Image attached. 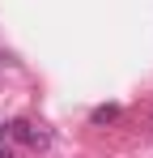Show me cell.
I'll use <instances>...</instances> for the list:
<instances>
[{
    "mask_svg": "<svg viewBox=\"0 0 153 158\" xmlns=\"http://www.w3.org/2000/svg\"><path fill=\"white\" fill-rule=\"evenodd\" d=\"M102 120H115V107H98L94 111V124H102Z\"/></svg>",
    "mask_w": 153,
    "mask_h": 158,
    "instance_id": "cell-1",
    "label": "cell"
},
{
    "mask_svg": "<svg viewBox=\"0 0 153 158\" xmlns=\"http://www.w3.org/2000/svg\"><path fill=\"white\" fill-rule=\"evenodd\" d=\"M0 158H13V154H9V150H4V145H0Z\"/></svg>",
    "mask_w": 153,
    "mask_h": 158,
    "instance_id": "cell-2",
    "label": "cell"
}]
</instances>
